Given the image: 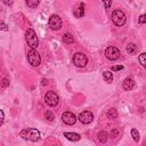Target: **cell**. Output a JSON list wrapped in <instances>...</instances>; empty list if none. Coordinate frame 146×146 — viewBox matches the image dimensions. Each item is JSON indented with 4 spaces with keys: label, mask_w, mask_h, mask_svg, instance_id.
<instances>
[{
    "label": "cell",
    "mask_w": 146,
    "mask_h": 146,
    "mask_svg": "<svg viewBox=\"0 0 146 146\" xmlns=\"http://www.w3.org/2000/svg\"><path fill=\"white\" fill-rule=\"evenodd\" d=\"M19 136L31 141H38L40 139V131L34 128H25L19 132Z\"/></svg>",
    "instance_id": "6da1fadb"
},
{
    "label": "cell",
    "mask_w": 146,
    "mask_h": 146,
    "mask_svg": "<svg viewBox=\"0 0 146 146\" xmlns=\"http://www.w3.org/2000/svg\"><path fill=\"white\" fill-rule=\"evenodd\" d=\"M25 41H26L27 46H29L31 49L38 48V46H39V39H38L36 33L34 32V30L27 29V30L25 31Z\"/></svg>",
    "instance_id": "7a4b0ae2"
},
{
    "label": "cell",
    "mask_w": 146,
    "mask_h": 146,
    "mask_svg": "<svg viewBox=\"0 0 146 146\" xmlns=\"http://www.w3.org/2000/svg\"><path fill=\"white\" fill-rule=\"evenodd\" d=\"M111 18H112V22H113L116 26H122V25H124L125 22H127V16H125V14H124L122 10H120V9L113 10V13H112V15H111Z\"/></svg>",
    "instance_id": "3957f363"
},
{
    "label": "cell",
    "mask_w": 146,
    "mask_h": 146,
    "mask_svg": "<svg viewBox=\"0 0 146 146\" xmlns=\"http://www.w3.org/2000/svg\"><path fill=\"white\" fill-rule=\"evenodd\" d=\"M27 62L30 63L31 66L33 67H36L40 65L41 63V57H40V54L35 50V49H31L29 52H27Z\"/></svg>",
    "instance_id": "277c9868"
},
{
    "label": "cell",
    "mask_w": 146,
    "mask_h": 146,
    "mask_svg": "<svg viewBox=\"0 0 146 146\" xmlns=\"http://www.w3.org/2000/svg\"><path fill=\"white\" fill-rule=\"evenodd\" d=\"M73 64L76 67H84L88 64V57L83 52H75L73 55Z\"/></svg>",
    "instance_id": "5b68a950"
},
{
    "label": "cell",
    "mask_w": 146,
    "mask_h": 146,
    "mask_svg": "<svg viewBox=\"0 0 146 146\" xmlns=\"http://www.w3.org/2000/svg\"><path fill=\"white\" fill-rule=\"evenodd\" d=\"M44 102H46L47 105H49L51 107H55L59 103V97L55 91H48L44 96Z\"/></svg>",
    "instance_id": "8992f818"
},
{
    "label": "cell",
    "mask_w": 146,
    "mask_h": 146,
    "mask_svg": "<svg viewBox=\"0 0 146 146\" xmlns=\"http://www.w3.org/2000/svg\"><path fill=\"white\" fill-rule=\"evenodd\" d=\"M62 25H63V21H62V18L58 15L54 14V15H51L49 17V27L51 30L57 31V30H59L62 27Z\"/></svg>",
    "instance_id": "52a82bcc"
},
{
    "label": "cell",
    "mask_w": 146,
    "mask_h": 146,
    "mask_svg": "<svg viewBox=\"0 0 146 146\" xmlns=\"http://www.w3.org/2000/svg\"><path fill=\"white\" fill-rule=\"evenodd\" d=\"M105 56L107 59L110 60H116L119 57H120V50L116 48V47H113V46H110L106 48L105 50Z\"/></svg>",
    "instance_id": "ba28073f"
},
{
    "label": "cell",
    "mask_w": 146,
    "mask_h": 146,
    "mask_svg": "<svg viewBox=\"0 0 146 146\" xmlns=\"http://www.w3.org/2000/svg\"><path fill=\"white\" fill-rule=\"evenodd\" d=\"M78 119H79V121H80L81 123H83V124H89V123H91L92 120H94V114H92L90 111H83V112L80 113V115H79Z\"/></svg>",
    "instance_id": "9c48e42d"
},
{
    "label": "cell",
    "mask_w": 146,
    "mask_h": 146,
    "mask_svg": "<svg viewBox=\"0 0 146 146\" xmlns=\"http://www.w3.org/2000/svg\"><path fill=\"white\" fill-rule=\"evenodd\" d=\"M76 116L72 112H64L62 114V121L67 125H73L76 122Z\"/></svg>",
    "instance_id": "30bf717a"
},
{
    "label": "cell",
    "mask_w": 146,
    "mask_h": 146,
    "mask_svg": "<svg viewBox=\"0 0 146 146\" xmlns=\"http://www.w3.org/2000/svg\"><path fill=\"white\" fill-rule=\"evenodd\" d=\"M73 15H74L76 18H81V17L84 15V5H83V3H79L78 7L73 10Z\"/></svg>",
    "instance_id": "8fae6325"
},
{
    "label": "cell",
    "mask_w": 146,
    "mask_h": 146,
    "mask_svg": "<svg viewBox=\"0 0 146 146\" xmlns=\"http://www.w3.org/2000/svg\"><path fill=\"white\" fill-rule=\"evenodd\" d=\"M122 86H123V89H124V90H127V91H128V90H131V89L135 87V81H133L131 78H127V79L123 81V84H122Z\"/></svg>",
    "instance_id": "7c38bea8"
},
{
    "label": "cell",
    "mask_w": 146,
    "mask_h": 146,
    "mask_svg": "<svg viewBox=\"0 0 146 146\" xmlns=\"http://www.w3.org/2000/svg\"><path fill=\"white\" fill-rule=\"evenodd\" d=\"M64 137H66L71 141H78L80 140V135L75 132H64Z\"/></svg>",
    "instance_id": "4fadbf2b"
},
{
    "label": "cell",
    "mask_w": 146,
    "mask_h": 146,
    "mask_svg": "<svg viewBox=\"0 0 146 146\" xmlns=\"http://www.w3.org/2000/svg\"><path fill=\"white\" fill-rule=\"evenodd\" d=\"M125 50H127V52H128L129 55H135V54L137 52V50H138V47H137V44H135V43H129V44L125 47Z\"/></svg>",
    "instance_id": "5bb4252c"
},
{
    "label": "cell",
    "mask_w": 146,
    "mask_h": 146,
    "mask_svg": "<svg viewBox=\"0 0 146 146\" xmlns=\"http://www.w3.org/2000/svg\"><path fill=\"white\" fill-rule=\"evenodd\" d=\"M63 42H64V43H67V44L73 43V42H74V38H73V35H72L71 33L66 32V33L63 35Z\"/></svg>",
    "instance_id": "9a60e30c"
},
{
    "label": "cell",
    "mask_w": 146,
    "mask_h": 146,
    "mask_svg": "<svg viewBox=\"0 0 146 146\" xmlns=\"http://www.w3.org/2000/svg\"><path fill=\"white\" fill-rule=\"evenodd\" d=\"M107 139H108V133H107L106 131H100V132H98V140H99L102 144L106 143Z\"/></svg>",
    "instance_id": "2e32d148"
},
{
    "label": "cell",
    "mask_w": 146,
    "mask_h": 146,
    "mask_svg": "<svg viewBox=\"0 0 146 146\" xmlns=\"http://www.w3.org/2000/svg\"><path fill=\"white\" fill-rule=\"evenodd\" d=\"M106 115H107V117H108V119L114 120V119H116V117H117V111H116L115 108H110V110L107 111Z\"/></svg>",
    "instance_id": "e0dca14e"
},
{
    "label": "cell",
    "mask_w": 146,
    "mask_h": 146,
    "mask_svg": "<svg viewBox=\"0 0 146 146\" xmlns=\"http://www.w3.org/2000/svg\"><path fill=\"white\" fill-rule=\"evenodd\" d=\"M103 76H104V80H105L106 82H112V80H113V74H112L111 71H105V72H103Z\"/></svg>",
    "instance_id": "ac0fdd59"
},
{
    "label": "cell",
    "mask_w": 146,
    "mask_h": 146,
    "mask_svg": "<svg viewBox=\"0 0 146 146\" xmlns=\"http://www.w3.org/2000/svg\"><path fill=\"white\" fill-rule=\"evenodd\" d=\"M25 1H26V5L30 8H36L40 3V0H25Z\"/></svg>",
    "instance_id": "d6986e66"
},
{
    "label": "cell",
    "mask_w": 146,
    "mask_h": 146,
    "mask_svg": "<svg viewBox=\"0 0 146 146\" xmlns=\"http://www.w3.org/2000/svg\"><path fill=\"white\" fill-rule=\"evenodd\" d=\"M138 60H139L140 65H141L143 67H145V66H146V54H145V52H141V54L139 55V57H138Z\"/></svg>",
    "instance_id": "ffe728a7"
},
{
    "label": "cell",
    "mask_w": 146,
    "mask_h": 146,
    "mask_svg": "<svg viewBox=\"0 0 146 146\" xmlns=\"http://www.w3.org/2000/svg\"><path fill=\"white\" fill-rule=\"evenodd\" d=\"M131 137L133 138L135 141H138L139 140V132H138L137 129H132L131 130Z\"/></svg>",
    "instance_id": "44dd1931"
},
{
    "label": "cell",
    "mask_w": 146,
    "mask_h": 146,
    "mask_svg": "<svg viewBox=\"0 0 146 146\" xmlns=\"http://www.w3.org/2000/svg\"><path fill=\"white\" fill-rule=\"evenodd\" d=\"M44 116H46V119H47L48 121H52V120L55 119V115L52 114V112H51V111H47V112H46V114H44Z\"/></svg>",
    "instance_id": "7402d4cb"
},
{
    "label": "cell",
    "mask_w": 146,
    "mask_h": 146,
    "mask_svg": "<svg viewBox=\"0 0 146 146\" xmlns=\"http://www.w3.org/2000/svg\"><path fill=\"white\" fill-rule=\"evenodd\" d=\"M102 1L104 2L105 8H106V9H110V7H111V5H112V1H111V0H102Z\"/></svg>",
    "instance_id": "603a6c76"
},
{
    "label": "cell",
    "mask_w": 146,
    "mask_h": 146,
    "mask_svg": "<svg viewBox=\"0 0 146 146\" xmlns=\"http://www.w3.org/2000/svg\"><path fill=\"white\" fill-rule=\"evenodd\" d=\"M117 135H119V130H117V129H113V130L111 131V133H110V136H111V137H113V138H114V137H116Z\"/></svg>",
    "instance_id": "cb8c5ba5"
},
{
    "label": "cell",
    "mask_w": 146,
    "mask_h": 146,
    "mask_svg": "<svg viewBox=\"0 0 146 146\" xmlns=\"http://www.w3.org/2000/svg\"><path fill=\"white\" fill-rule=\"evenodd\" d=\"M0 30H2V31H8L7 24H5L3 22H0Z\"/></svg>",
    "instance_id": "d4e9b609"
},
{
    "label": "cell",
    "mask_w": 146,
    "mask_h": 146,
    "mask_svg": "<svg viewBox=\"0 0 146 146\" xmlns=\"http://www.w3.org/2000/svg\"><path fill=\"white\" fill-rule=\"evenodd\" d=\"M3 120H5V113L2 110H0V125L3 123Z\"/></svg>",
    "instance_id": "484cf974"
},
{
    "label": "cell",
    "mask_w": 146,
    "mask_h": 146,
    "mask_svg": "<svg viewBox=\"0 0 146 146\" xmlns=\"http://www.w3.org/2000/svg\"><path fill=\"white\" fill-rule=\"evenodd\" d=\"M146 22V16L143 14V15H140V17H139V23L140 24H144Z\"/></svg>",
    "instance_id": "4316f807"
},
{
    "label": "cell",
    "mask_w": 146,
    "mask_h": 146,
    "mask_svg": "<svg viewBox=\"0 0 146 146\" xmlns=\"http://www.w3.org/2000/svg\"><path fill=\"white\" fill-rule=\"evenodd\" d=\"M8 84H9L8 80H7V79H2V83H1V87H2V88H6Z\"/></svg>",
    "instance_id": "83f0119b"
},
{
    "label": "cell",
    "mask_w": 146,
    "mask_h": 146,
    "mask_svg": "<svg viewBox=\"0 0 146 146\" xmlns=\"http://www.w3.org/2000/svg\"><path fill=\"white\" fill-rule=\"evenodd\" d=\"M5 5H7V6H10V5H13V2H14V0H1Z\"/></svg>",
    "instance_id": "f1b7e54d"
},
{
    "label": "cell",
    "mask_w": 146,
    "mask_h": 146,
    "mask_svg": "<svg viewBox=\"0 0 146 146\" xmlns=\"http://www.w3.org/2000/svg\"><path fill=\"white\" fill-rule=\"evenodd\" d=\"M122 68H123V66H121V65H120V66H113V67H112L113 71H119V70H122Z\"/></svg>",
    "instance_id": "f546056e"
}]
</instances>
